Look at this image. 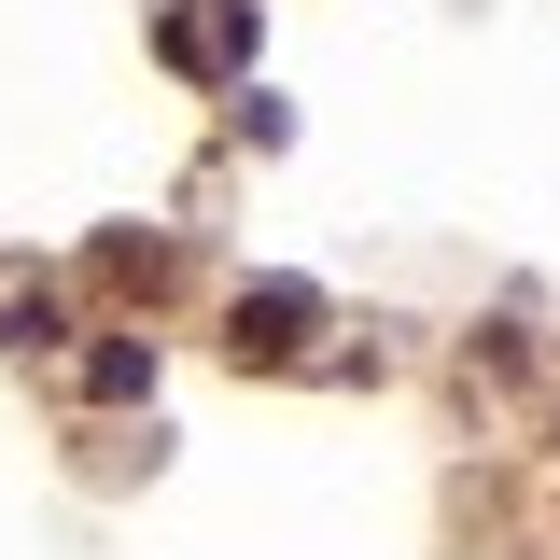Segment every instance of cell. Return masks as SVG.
I'll return each instance as SVG.
<instances>
[{
	"label": "cell",
	"instance_id": "1",
	"mask_svg": "<svg viewBox=\"0 0 560 560\" xmlns=\"http://www.w3.org/2000/svg\"><path fill=\"white\" fill-rule=\"evenodd\" d=\"M154 43H168V70H238V57H253V0H210V14H168Z\"/></svg>",
	"mask_w": 560,
	"mask_h": 560
},
{
	"label": "cell",
	"instance_id": "2",
	"mask_svg": "<svg viewBox=\"0 0 560 560\" xmlns=\"http://www.w3.org/2000/svg\"><path fill=\"white\" fill-rule=\"evenodd\" d=\"M308 323H323V294H308V280H267V294H238V350H294Z\"/></svg>",
	"mask_w": 560,
	"mask_h": 560
}]
</instances>
